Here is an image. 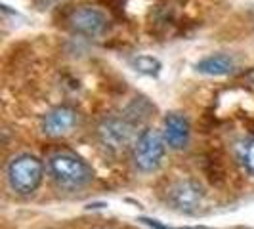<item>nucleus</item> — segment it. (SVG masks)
I'll list each match as a JSON object with an SVG mask.
<instances>
[{"label":"nucleus","instance_id":"11","mask_svg":"<svg viewBox=\"0 0 254 229\" xmlns=\"http://www.w3.org/2000/svg\"><path fill=\"white\" fill-rule=\"evenodd\" d=\"M245 161H247V166L254 172V141L247 147V157H245Z\"/></svg>","mask_w":254,"mask_h":229},{"label":"nucleus","instance_id":"1","mask_svg":"<svg viewBox=\"0 0 254 229\" xmlns=\"http://www.w3.org/2000/svg\"><path fill=\"white\" fill-rule=\"evenodd\" d=\"M52 178L64 187H82L92 179L90 166L75 153H56L48 161Z\"/></svg>","mask_w":254,"mask_h":229},{"label":"nucleus","instance_id":"8","mask_svg":"<svg viewBox=\"0 0 254 229\" xmlns=\"http://www.w3.org/2000/svg\"><path fill=\"white\" fill-rule=\"evenodd\" d=\"M166 140V145L172 149H184L190 143L191 126L190 120L180 113H172L165 118V132H163Z\"/></svg>","mask_w":254,"mask_h":229},{"label":"nucleus","instance_id":"9","mask_svg":"<svg viewBox=\"0 0 254 229\" xmlns=\"http://www.w3.org/2000/svg\"><path fill=\"white\" fill-rule=\"evenodd\" d=\"M235 69V63L229 56H224V54H218V56H210V57H204L203 61L197 63V71L199 73H204V75L210 76H222L228 75Z\"/></svg>","mask_w":254,"mask_h":229},{"label":"nucleus","instance_id":"3","mask_svg":"<svg viewBox=\"0 0 254 229\" xmlns=\"http://www.w3.org/2000/svg\"><path fill=\"white\" fill-rule=\"evenodd\" d=\"M44 166L33 155H19L8 166L10 187L19 195H31L42 181Z\"/></svg>","mask_w":254,"mask_h":229},{"label":"nucleus","instance_id":"4","mask_svg":"<svg viewBox=\"0 0 254 229\" xmlns=\"http://www.w3.org/2000/svg\"><path fill=\"white\" fill-rule=\"evenodd\" d=\"M165 153V136L155 128H147L141 132L136 145H134V165H136V168H140L141 172H153L163 165Z\"/></svg>","mask_w":254,"mask_h":229},{"label":"nucleus","instance_id":"7","mask_svg":"<svg viewBox=\"0 0 254 229\" xmlns=\"http://www.w3.org/2000/svg\"><path fill=\"white\" fill-rule=\"evenodd\" d=\"M76 124V113L71 107H56L42 118V132L50 138H62L73 132Z\"/></svg>","mask_w":254,"mask_h":229},{"label":"nucleus","instance_id":"6","mask_svg":"<svg viewBox=\"0 0 254 229\" xmlns=\"http://www.w3.org/2000/svg\"><path fill=\"white\" fill-rule=\"evenodd\" d=\"M170 204L180 212H195L204 201L203 187L193 179H182L174 183L168 193Z\"/></svg>","mask_w":254,"mask_h":229},{"label":"nucleus","instance_id":"5","mask_svg":"<svg viewBox=\"0 0 254 229\" xmlns=\"http://www.w3.org/2000/svg\"><path fill=\"white\" fill-rule=\"evenodd\" d=\"M69 27L84 37H100L109 27V17L98 6H76L69 13Z\"/></svg>","mask_w":254,"mask_h":229},{"label":"nucleus","instance_id":"2","mask_svg":"<svg viewBox=\"0 0 254 229\" xmlns=\"http://www.w3.org/2000/svg\"><path fill=\"white\" fill-rule=\"evenodd\" d=\"M98 140L109 153L127 151L130 145H136V128L127 116H105L98 126Z\"/></svg>","mask_w":254,"mask_h":229},{"label":"nucleus","instance_id":"10","mask_svg":"<svg viewBox=\"0 0 254 229\" xmlns=\"http://www.w3.org/2000/svg\"><path fill=\"white\" fill-rule=\"evenodd\" d=\"M134 67H136V71L145 73V75H157V73H159V69H161V63H159L155 57H149V56H140V57L134 61Z\"/></svg>","mask_w":254,"mask_h":229},{"label":"nucleus","instance_id":"12","mask_svg":"<svg viewBox=\"0 0 254 229\" xmlns=\"http://www.w3.org/2000/svg\"><path fill=\"white\" fill-rule=\"evenodd\" d=\"M247 78H249V80H251V82L254 84V69L251 71V73H249V75H247Z\"/></svg>","mask_w":254,"mask_h":229}]
</instances>
